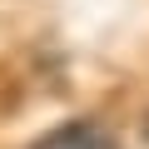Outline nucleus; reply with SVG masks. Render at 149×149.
Instances as JSON below:
<instances>
[{"label": "nucleus", "instance_id": "1", "mask_svg": "<svg viewBox=\"0 0 149 149\" xmlns=\"http://www.w3.org/2000/svg\"><path fill=\"white\" fill-rule=\"evenodd\" d=\"M30 149H119V144H114V134L100 119H65L60 129H50Z\"/></svg>", "mask_w": 149, "mask_h": 149}, {"label": "nucleus", "instance_id": "2", "mask_svg": "<svg viewBox=\"0 0 149 149\" xmlns=\"http://www.w3.org/2000/svg\"><path fill=\"white\" fill-rule=\"evenodd\" d=\"M144 139H149V124H144Z\"/></svg>", "mask_w": 149, "mask_h": 149}]
</instances>
